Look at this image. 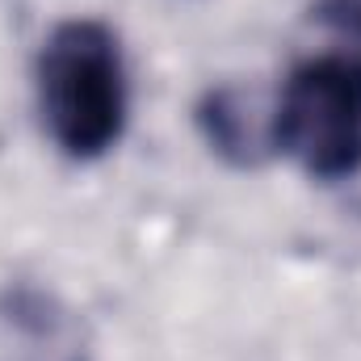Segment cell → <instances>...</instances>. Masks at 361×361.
<instances>
[{
	"label": "cell",
	"mask_w": 361,
	"mask_h": 361,
	"mask_svg": "<svg viewBox=\"0 0 361 361\" xmlns=\"http://www.w3.org/2000/svg\"><path fill=\"white\" fill-rule=\"evenodd\" d=\"M42 126L68 160L105 156L130 114V85L118 34L97 17L59 21L38 51Z\"/></svg>",
	"instance_id": "1"
},
{
	"label": "cell",
	"mask_w": 361,
	"mask_h": 361,
	"mask_svg": "<svg viewBox=\"0 0 361 361\" xmlns=\"http://www.w3.org/2000/svg\"><path fill=\"white\" fill-rule=\"evenodd\" d=\"M197 130L206 135L210 152L235 169H257L273 152L269 118L257 114V97L240 85H219L197 101Z\"/></svg>",
	"instance_id": "4"
},
{
	"label": "cell",
	"mask_w": 361,
	"mask_h": 361,
	"mask_svg": "<svg viewBox=\"0 0 361 361\" xmlns=\"http://www.w3.org/2000/svg\"><path fill=\"white\" fill-rule=\"evenodd\" d=\"M0 361H92L85 319L51 290L17 281L0 290Z\"/></svg>",
	"instance_id": "3"
},
{
	"label": "cell",
	"mask_w": 361,
	"mask_h": 361,
	"mask_svg": "<svg viewBox=\"0 0 361 361\" xmlns=\"http://www.w3.org/2000/svg\"><path fill=\"white\" fill-rule=\"evenodd\" d=\"M273 152H286L307 177L349 180L361 173V59L319 51L290 68L269 114Z\"/></svg>",
	"instance_id": "2"
},
{
	"label": "cell",
	"mask_w": 361,
	"mask_h": 361,
	"mask_svg": "<svg viewBox=\"0 0 361 361\" xmlns=\"http://www.w3.org/2000/svg\"><path fill=\"white\" fill-rule=\"evenodd\" d=\"M311 21L332 38L336 51H349L361 59V0H315Z\"/></svg>",
	"instance_id": "5"
}]
</instances>
